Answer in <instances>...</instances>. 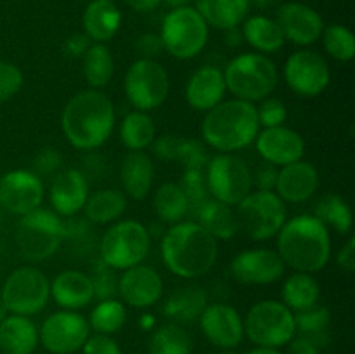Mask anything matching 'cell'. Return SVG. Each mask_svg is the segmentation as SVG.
Instances as JSON below:
<instances>
[{"label":"cell","mask_w":355,"mask_h":354,"mask_svg":"<svg viewBox=\"0 0 355 354\" xmlns=\"http://www.w3.org/2000/svg\"><path fill=\"white\" fill-rule=\"evenodd\" d=\"M194 9L208 26L229 31L238 28L248 17L250 0H196Z\"/></svg>","instance_id":"obj_32"},{"label":"cell","mask_w":355,"mask_h":354,"mask_svg":"<svg viewBox=\"0 0 355 354\" xmlns=\"http://www.w3.org/2000/svg\"><path fill=\"white\" fill-rule=\"evenodd\" d=\"M90 38L85 33H73L62 44V54L69 59H82L83 54L87 52V49L90 47Z\"/></svg>","instance_id":"obj_51"},{"label":"cell","mask_w":355,"mask_h":354,"mask_svg":"<svg viewBox=\"0 0 355 354\" xmlns=\"http://www.w3.org/2000/svg\"><path fill=\"white\" fill-rule=\"evenodd\" d=\"M83 354H121L120 346L111 335H103V333H92L85 340L82 349Z\"/></svg>","instance_id":"obj_50"},{"label":"cell","mask_w":355,"mask_h":354,"mask_svg":"<svg viewBox=\"0 0 355 354\" xmlns=\"http://www.w3.org/2000/svg\"><path fill=\"white\" fill-rule=\"evenodd\" d=\"M322 45L329 58L340 62H350L355 58L354 33L343 24H329L321 33Z\"/></svg>","instance_id":"obj_43"},{"label":"cell","mask_w":355,"mask_h":354,"mask_svg":"<svg viewBox=\"0 0 355 354\" xmlns=\"http://www.w3.org/2000/svg\"><path fill=\"white\" fill-rule=\"evenodd\" d=\"M7 314H9V312H7V309H6V305H3V302L0 301V323L3 321V319L7 318Z\"/></svg>","instance_id":"obj_58"},{"label":"cell","mask_w":355,"mask_h":354,"mask_svg":"<svg viewBox=\"0 0 355 354\" xmlns=\"http://www.w3.org/2000/svg\"><path fill=\"white\" fill-rule=\"evenodd\" d=\"M90 335L89 321L78 311L52 312L38 328L40 344L52 354H75Z\"/></svg>","instance_id":"obj_15"},{"label":"cell","mask_w":355,"mask_h":354,"mask_svg":"<svg viewBox=\"0 0 355 354\" xmlns=\"http://www.w3.org/2000/svg\"><path fill=\"white\" fill-rule=\"evenodd\" d=\"M200 328L208 342L214 344L218 349H234L245 339V326L238 309L225 302H214L205 307L201 312Z\"/></svg>","instance_id":"obj_19"},{"label":"cell","mask_w":355,"mask_h":354,"mask_svg":"<svg viewBox=\"0 0 355 354\" xmlns=\"http://www.w3.org/2000/svg\"><path fill=\"white\" fill-rule=\"evenodd\" d=\"M319 297H321V287L314 274L293 271L290 276H286L281 287V302L293 312L312 307L318 304Z\"/></svg>","instance_id":"obj_35"},{"label":"cell","mask_w":355,"mask_h":354,"mask_svg":"<svg viewBox=\"0 0 355 354\" xmlns=\"http://www.w3.org/2000/svg\"><path fill=\"white\" fill-rule=\"evenodd\" d=\"M288 354H321L319 347L304 335H295L288 342Z\"/></svg>","instance_id":"obj_54"},{"label":"cell","mask_w":355,"mask_h":354,"mask_svg":"<svg viewBox=\"0 0 355 354\" xmlns=\"http://www.w3.org/2000/svg\"><path fill=\"white\" fill-rule=\"evenodd\" d=\"M153 208L158 221L172 226L186 221L189 215V200L179 183H163L162 186L156 187Z\"/></svg>","instance_id":"obj_37"},{"label":"cell","mask_w":355,"mask_h":354,"mask_svg":"<svg viewBox=\"0 0 355 354\" xmlns=\"http://www.w3.org/2000/svg\"><path fill=\"white\" fill-rule=\"evenodd\" d=\"M283 78L291 92L300 97H318L331 82V69L324 56L312 49H300L290 54L283 66Z\"/></svg>","instance_id":"obj_14"},{"label":"cell","mask_w":355,"mask_h":354,"mask_svg":"<svg viewBox=\"0 0 355 354\" xmlns=\"http://www.w3.org/2000/svg\"><path fill=\"white\" fill-rule=\"evenodd\" d=\"M116 294L125 305L134 309L153 307L163 297V278L153 266L137 264L121 271Z\"/></svg>","instance_id":"obj_18"},{"label":"cell","mask_w":355,"mask_h":354,"mask_svg":"<svg viewBox=\"0 0 355 354\" xmlns=\"http://www.w3.org/2000/svg\"><path fill=\"white\" fill-rule=\"evenodd\" d=\"M293 318L297 333L311 339L321 349V346H324L326 339H328V326L329 321H331V312H329V309L318 302L312 307L293 312Z\"/></svg>","instance_id":"obj_41"},{"label":"cell","mask_w":355,"mask_h":354,"mask_svg":"<svg viewBox=\"0 0 355 354\" xmlns=\"http://www.w3.org/2000/svg\"><path fill=\"white\" fill-rule=\"evenodd\" d=\"M151 148L156 158L163 160V162H179L184 169L205 170L208 160H210L205 151V146L200 141L173 134L156 137Z\"/></svg>","instance_id":"obj_27"},{"label":"cell","mask_w":355,"mask_h":354,"mask_svg":"<svg viewBox=\"0 0 355 354\" xmlns=\"http://www.w3.org/2000/svg\"><path fill=\"white\" fill-rule=\"evenodd\" d=\"M312 215H315L326 228L333 229V231L342 236H347L352 231V208H350L349 201L343 196H340V194L329 193L322 196L315 203L314 214Z\"/></svg>","instance_id":"obj_39"},{"label":"cell","mask_w":355,"mask_h":354,"mask_svg":"<svg viewBox=\"0 0 355 354\" xmlns=\"http://www.w3.org/2000/svg\"><path fill=\"white\" fill-rule=\"evenodd\" d=\"M90 194L89 177L78 169L59 170L49 187L51 210L61 219H73L83 210Z\"/></svg>","instance_id":"obj_20"},{"label":"cell","mask_w":355,"mask_h":354,"mask_svg":"<svg viewBox=\"0 0 355 354\" xmlns=\"http://www.w3.org/2000/svg\"><path fill=\"white\" fill-rule=\"evenodd\" d=\"M92 285H94V297L97 301H104V298H114L118 292V278L114 276V271L104 266L101 262V267H97L96 274H92Z\"/></svg>","instance_id":"obj_47"},{"label":"cell","mask_w":355,"mask_h":354,"mask_svg":"<svg viewBox=\"0 0 355 354\" xmlns=\"http://www.w3.org/2000/svg\"><path fill=\"white\" fill-rule=\"evenodd\" d=\"M259 132L255 104L236 97L211 108L201 121L205 144L217 153L243 151L255 142Z\"/></svg>","instance_id":"obj_4"},{"label":"cell","mask_w":355,"mask_h":354,"mask_svg":"<svg viewBox=\"0 0 355 354\" xmlns=\"http://www.w3.org/2000/svg\"><path fill=\"white\" fill-rule=\"evenodd\" d=\"M121 2H125L137 12H151V10L158 9L162 0H121Z\"/></svg>","instance_id":"obj_55"},{"label":"cell","mask_w":355,"mask_h":354,"mask_svg":"<svg viewBox=\"0 0 355 354\" xmlns=\"http://www.w3.org/2000/svg\"><path fill=\"white\" fill-rule=\"evenodd\" d=\"M193 342L182 325L166 323L156 328L148 344L149 354H191Z\"/></svg>","instance_id":"obj_42"},{"label":"cell","mask_w":355,"mask_h":354,"mask_svg":"<svg viewBox=\"0 0 355 354\" xmlns=\"http://www.w3.org/2000/svg\"><path fill=\"white\" fill-rule=\"evenodd\" d=\"M243 326L245 335L259 347L279 349L297 335L293 311L274 298L253 304L243 319Z\"/></svg>","instance_id":"obj_10"},{"label":"cell","mask_w":355,"mask_h":354,"mask_svg":"<svg viewBox=\"0 0 355 354\" xmlns=\"http://www.w3.org/2000/svg\"><path fill=\"white\" fill-rule=\"evenodd\" d=\"M151 250V233L142 222L120 219L107 226L99 242V259L113 271L142 264Z\"/></svg>","instance_id":"obj_6"},{"label":"cell","mask_w":355,"mask_h":354,"mask_svg":"<svg viewBox=\"0 0 355 354\" xmlns=\"http://www.w3.org/2000/svg\"><path fill=\"white\" fill-rule=\"evenodd\" d=\"M82 69L89 89L103 90L110 85L114 75V58L106 44H90L82 58Z\"/></svg>","instance_id":"obj_38"},{"label":"cell","mask_w":355,"mask_h":354,"mask_svg":"<svg viewBox=\"0 0 355 354\" xmlns=\"http://www.w3.org/2000/svg\"><path fill=\"white\" fill-rule=\"evenodd\" d=\"M135 47H137L141 58L144 59H155L156 56L163 51L162 38H159V35H155V33L141 35L137 44H135Z\"/></svg>","instance_id":"obj_52"},{"label":"cell","mask_w":355,"mask_h":354,"mask_svg":"<svg viewBox=\"0 0 355 354\" xmlns=\"http://www.w3.org/2000/svg\"><path fill=\"white\" fill-rule=\"evenodd\" d=\"M180 187L186 193L187 200H189V215L200 207L203 201L210 198L207 187V177H205V170L201 169H184L182 179H180Z\"/></svg>","instance_id":"obj_44"},{"label":"cell","mask_w":355,"mask_h":354,"mask_svg":"<svg viewBox=\"0 0 355 354\" xmlns=\"http://www.w3.org/2000/svg\"><path fill=\"white\" fill-rule=\"evenodd\" d=\"M166 3H168L170 7H172V9H175V7H186V6H189L191 2H193V0H165Z\"/></svg>","instance_id":"obj_57"},{"label":"cell","mask_w":355,"mask_h":354,"mask_svg":"<svg viewBox=\"0 0 355 354\" xmlns=\"http://www.w3.org/2000/svg\"><path fill=\"white\" fill-rule=\"evenodd\" d=\"M66 238V222L51 208H37L21 215L16 226V245L30 262L51 259Z\"/></svg>","instance_id":"obj_7"},{"label":"cell","mask_w":355,"mask_h":354,"mask_svg":"<svg viewBox=\"0 0 355 354\" xmlns=\"http://www.w3.org/2000/svg\"><path fill=\"white\" fill-rule=\"evenodd\" d=\"M319 187V172L314 163L307 160L288 163L279 167L277 172L276 187L274 193L284 201V203L300 205L311 200Z\"/></svg>","instance_id":"obj_23"},{"label":"cell","mask_w":355,"mask_h":354,"mask_svg":"<svg viewBox=\"0 0 355 354\" xmlns=\"http://www.w3.org/2000/svg\"><path fill=\"white\" fill-rule=\"evenodd\" d=\"M276 238L283 262L298 273H319L331 259V233L312 214L286 219Z\"/></svg>","instance_id":"obj_3"},{"label":"cell","mask_w":355,"mask_h":354,"mask_svg":"<svg viewBox=\"0 0 355 354\" xmlns=\"http://www.w3.org/2000/svg\"><path fill=\"white\" fill-rule=\"evenodd\" d=\"M90 332L113 335L123 328L127 321V305L120 298H104L99 301L87 318Z\"/></svg>","instance_id":"obj_40"},{"label":"cell","mask_w":355,"mask_h":354,"mask_svg":"<svg viewBox=\"0 0 355 354\" xmlns=\"http://www.w3.org/2000/svg\"><path fill=\"white\" fill-rule=\"evenodd\" d=\"M255 148L260 158L272 163L277 169L288 163L298 162L305 156V141L295 128L279 125L272 128H260L255 139Z\"/></svg>","instance_id":"obj_22"},{"label":"cell","mask_w":355,"mask_h":354,"mask_svg":"<svg viewBox=\"0 0 355 354\" xmlns=\"http://www.w3.org/2000/svg\"><path fill=\"white\" fill-rule=\"evenodd\" d=\"M207 187L210 198L236 207L252 186V169L236 153H217L205 167Z\"/></svg>","instance_id":"obj_13"},{"label":"cell","mask_w":355,"mask_h":354,"mask_svg":"<svg viewBox=\"0 0 355 354\" xmlns=\"http://www.w3.org/2000/svg\"><path fill=\"white\" fill-rule=\"evenodd\" d=\"M83 33L94 44H106L121 26L120 7L114 0H92L83 10Z\"/></svg>","instance_id":"obj_28"},{"label":"cell","mask_w":355,"mask_h":354,"mask_svg":"<svg viewBox=\"0 0 355 354\" xmlns=\"http://www.w3.org/2000/svg\"><path fill=\"white\" fill-rule=\"evenodd\" d=\"M231 274L241 285H272L286 274V264L277 250L248 248L231 260Z\"/></svg>","instance_id":"obj_17"},{"label":"cell","mask_w":355,"mask_h":354,"mask_svg":"<svg viewBox=\"0 0 355 354\" xmlns=\"http://www.w3.org/2000/svg\"><path fill=\"white\" fill-rule=\"evenodd\" d=\"M121 144L128 151H146L156 139V125L146 111H130L120 121Z\"/></svg>","instance_id":"obj_36"},{"label":"cell","mask_w":355,"mask_h":354,"mask_svg":"<svg viewBox=\"0 0 355 354\" xmlns=\"http://www.w3.org/2000/svg\"><path fill=\"white\" fill-rule=\"evenodd\" d=\"M191 215L194 217L193 221H196L217 242H227L239 233L234 207L215 198H208Z\"/></svg>","instance_id":"obj_29"},{"label":"cell","mask_w":355,"mask_h":354,"mask_svg":"<svg viewBox=\"0 0 355 354\" xmlns=\"http://www.w3.org/2000/svg\"><path fill=\"white\" fill-rule=\"evenodd\" d=\"M45 186L33 170H9L0 177V207L9 214L26 215L42 207Z\"/></svg>","instance_id":"obj_16"},{"label":"cell","mask_w":355,"mask_h":354,"mask_svg":"<svg viewBox=\"0 0 355 354\" xmlns=\"http://www.w3.org/2000/svg\"><path fill=\"white\" fill-rule=\"evenodd\" d=\"M24 83L23 71L14 62L0 61V104L12 99Z\"/></svg>","instance_id":"obj_46"},{"label":"cell","mask_w":355,"mask_h":354,"mask_svg":"<svg viewBox=\"0 0 355 354\" xmlns=\"http://www.w3.org/2000/svg\"><path fill=\"white\" fill-rule=\"evenodd\" d=\"M336 266L345 273H354L355 271V238L349 236L347 242L343 243L342 248L336 253Z\"/></svg>","instance_id":"obj_53"},{"label":"cell","mask_w":355,"mask_h":354,"mask_svg":"<svg viewBox=\"0 0 355 354\" xmlns=\"http://www.w3.org/2000/svg\"><path fill=\"white\" fill-rule=\"evenodd\" d=\"M38 344V328L28 316L7 314L0 323V351L3 354H33Z\"/></svg>","instance_id":"obj_30"},{"label":"cell","mask_w":355,"mask_h":354,"mask_svg":"<svg viewBox=\"0 0 355 354\" xmlns=\"http://www.w3.org/2000/svg\"><path fill=\"white\" fill-rule=\"evenodd\" d=\"M241 35L246 44L260 54H274L279 52L286 44L283 31L276 19L267 16H252L243 21Z\"/></svg>","instance_id":"obj_33"},{"label":"cell","mask_w":355,"mask_h":354,"mask_svg":"<svg viewBox=\"0 0 355 354\" xmlns=\"http://www.w3.org/2000/svg\"><path fill=\"white\" fill-rule=\"evenodd\" d=\"M120 183L125 196L146 200L155 183V163L146 151H128L120 163Z\"/></svg>","instance_id":"obj_26"},{"label":"cell","mask_w":355,"mask_h":354,"mask_svg":"<svg viewBox=\"0 0 355 354\" xmlns=\"http://www.w3.org/2000/svg\"><path fill=\"white\" fill-rule=\"evenodd\" d=\"M246 354H283L279 349H274V347H259L257 346L255 349L248 351Z\"/></svg>","instance_id":"obj_56"},{"label":"cell","mask_w":355,"mask_h":354,"mask_svg":"<svg viewBox=\"0 0 355 354\" xmlns=\"http://www.w3.org/2000/svg\"><path fill=\"white\" fill-rule=\"evenodd\" d=\"M225 94L227 87H225L224 71L214 65H205L194 69L193 75L189 76L184 96L194 111L207 113L224 101Z\"/></svg>","instance_id":"obj_24"},{"label":"cell","mask_w":355,"mask_h":354,"mask_svg":"<svg viewBox=\"0 0 355 354\" xmlns=\"http://www.w3.org/2000/svg\"><path fill=\"white\" fill-rule=\"evenodd\" d=\"M116 127V110L103 90L85 89L66 103L61 113V130L78 151H96L107 142Z\"/></svg>","instance_id":"obj_1"},{"label":"cell","mask_w":355,"mask_h":354,"mask_svg":"<svg viewBox=\"0 0 355 354\" xmlns=\"http://www.w3.org/2000/svg\"><path fill=\"white\" fill-rule=\"evenodd\" d=\"M234 212L238 229L253 242L276 238L288 219L286 203L274 191H250Z\"/></svg>","instance_id":"obj_9"},{"label":"cell","mask_w":355,"mask_h":354,"mask_svg":"<svg viewBox=\"0 0 355 354\" xmlns=\"http://www.w3.org/2000/svg\"><path fill=\"white\" fill-rule=\"evenodd\" d=\"M255 108L260 128H272L286 124L288 108L279 97H266L259 104H255Z\"/></svg>","instance_id":"obj_45"},{"label":"cell","mask_w":355,"mask_h":354,"mask_svg":"<svg viewBox=\"0 0 355 354\" xmlns=\"http://www.w3.org/2000/svg\"><path fill=\"white\" fill-rule=\"evenodd\" d=\"M220 354H236V353H232V349H229V351H224V353H220Z\"/></svg>","instance_id":"obj_59"},{"label":"cell","mask_w":355,"mask_h":354,"mask_svg":"<svg viewBox=\"0 0 355 354\" xmlns=\"http://www.w3.org/2000/svg\"><path fill=\"white\" fill-rule=\"evenodd\" d=\"M125 210H127V196L123 191L107 187L90 193L82 212L90 224L110 226L120 221Z\"/></svg>","instance_id":"obj_34"},{"label":"cell","mask_w":355,"mask_h":354,"mask_svg":"<svg viewBox=\"0 0 355 354\" xmlns=\"http://www.w3.org/2000/svg\"><path fill=\"white\" fill-rule=\"evenodd\" d=\"M277 169L276 165L267 162H260L255 169L252 170V186L257 191H274L277 180Z\"/></svg>","instance_id":"obj_49"},{"label":"cell","mask_w":355,"mask_h":354,"mask_svg":"<svg viewBox=\"0 0 355 354\" xmlns=\"http://www.w3.org/2000/svg\"><path fill=\"white\" fill-rule=\"evenodd\" d=\"M222 71L227 92L236 99L253 104L272 96L279 82L276 62L255 51L234 56Z\"/></svg>","instance_id":"obj_5"},{"label":"cell","mask_w":355,"mask_h":354,"mask_svg":"<svg viewBox=\"0 0 355 354\" xmlns=\"http://www.w3.org/2000/svg\"><path fill=\"white\" fill-rule=\"evenodd\" d=\"M208 28L194 7H175L163 17L159 31L163 51L179 61L198 58L208 44Z\"/></svg>","instance_id":"obj_8"},{"label":"cell","mask_w":355,"mask_h":354,"mask_svg":"<svg viewBox=\"0 0 355 354\" xmlns=\"http://www.w3.org/2000/svg\"><path fill=\"white\" fill-rule=\"evenodd\" d=\"M208 305V294L198 285L180 287L170 295L163 304L162 311L165 318H168L177 325H187L200 319L201 312Z\"/></svg>","instance_id":"obj_31"},{"label":"cell","mask_w":355,"mask_h":354,"mask_svg":"<svg viewBox=\"0 0 355 354\" xmlns=\"http://www.w3.org/2000/svg\"><path fill=\"white\" fill-rule=\"evenodd\" d=\"M0 210H2V207H0Z\"/></svg>","instance_id":"obj_60"},{"label":"cell","mask_w":355,"mask_h":354,"mask_svg":"<svg viewBox=\"0 0 355 354\" xmlns=\"http://www.w3.org/2000/svg\"><path fill=\"white\" fill-rule=\"evenodd\" d=\"M276 21L288 42L305 49L315 44L324 30L321 14L300 2L283 3L277 9Z\"/></svg>","instance_id":"obj_21"},{"label":"cell","mask_w":355,"mask_h":354,"mask_svg":"<svg viewBox=\"0 0 355 354\" xmlns=\"http://www.w3.org/2000/svg\"><path fill=\"white\" fill-rule=\"evenodd\" d=\"M51 297L66 311H78L94 301V285L90 274L78 269L61 271L51 281Z\"/></svg>","instance_id":"obj_25"},{"label":"cell","mask_w":355,"mask_h":354,"mask_svg":"<svg viewBox=\"0 0 355 354\" xmlns=\"http://www.w3.org/2000/svg\"><path fill=\"white\" fill-rule=\"evenodd\" d=\"M123 92L134 110L149 113L162 106L168 97V71L156 59L139 58L125 73Z\"/></svg>","instance_id":"obj_12"},{"label":"cell","mask_w":355,"mask_h":354,"mask_svg":"<svg viewBox=\"0 0 355 354\" xmlns=\"http://www.w3.org/2000/svg\"><path fill=\"white\" fill-rule=\"evenodd\" d=\"M0 301L9 314L35 316L51 301V280L35 266H21L7 276Z\"/></svg>","instance_id":"obj_11"},{"label":"cell","mask_w":355,"mask_h":354,"mask_svg":"<svg viewBox=\"0 0 355 354\" xmlns=\"http://www.w3.org/2000/svg\"><path fill=\"white\" fill-rule=\"evenodd\" d=\"M159 252L170 273L182 280H196L210 273L217 264L218 242L191 219L166 229Z\"/></svg>","instance_id":"obj_2"},{"label":"cell","mask_w":355,"mask_h":354,"mask_svg":"<svg viewBox=\"0 0 355 354\" xmlns=\"http://www.w3.org/2000/svg\"><path fill=\"white\" fill-rule=\"evenodd\" d=\"M62 165V156L58 149L54 148H44L42 151L37 153L33 160V172L37 174L38 177H47L52 176L54 177L55 174L61 170Z\"/></svg>","instance_id":"obj_48"}]
</instances>
